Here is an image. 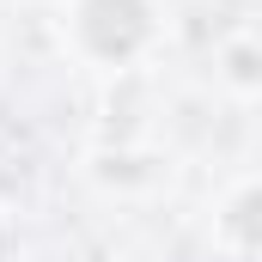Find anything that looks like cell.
I'll list each match as a JSON object with an SVG mask.
<instances>
[{"label": "cell", "instance_id": "6da1fadb", "mask_svg": "<svg viewBox=\"0 0 262 262\" xmlns=\"http://www.w3.org/2000/svg\"><path fill=\"white\" fill-rule=\"evenodd\" d=\"M146 37V6L140 0H85V43L98 55H128Z\"/></svg>", "mask_w": 262, "mask_h": 262}]
</instances>
